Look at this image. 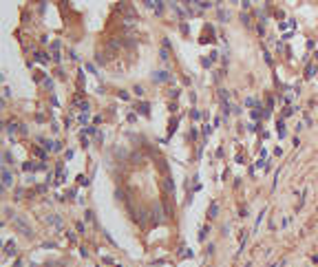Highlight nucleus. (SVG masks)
Returning a JSON list of instances; mask_svg holds the SVG:
<instances>
[{"mask_svg": "<svg viewBox=\"0 0 318 267\" xmlns=\"http://www.w3.org/2000/svg\"><path fill=\"white\" fill-rule=\"evenodd\" d=\"M217 16H219V20H221V22H228V20H230V11H226V9H219Z\"/></svg>", "mask_w": 318, "mask_h": 267, "instance_id": "1", "label": "nucleus"}, {"mask_svg": "<svg viewBox=\"0 0 318 267\" xmlns=\"http://www.w3.org/2000/svg\"><path fill=\"white\" fill-rule=\"evenodd\" d=\"M153 80H155V82H166L168 75H166V71H157L155 75H153Z\"/></svg>", "mask_w": 318, "mask_h": 267, "instance_id": "2", "label": "nucleus"}, {"mask_svg": "<svg viewBox=\"0 0 318 267\" xmlns=\"http://www.w3.org/2000/svg\"><path fill=\"white\" fill-rule=\"evenodd\" d=\"M217 210H219V205H217V203H212V205H210V210H208V216H210V219H214V216H217Z\"/></svg>", "mask_w": 318, "mask_h": 267, "instance_id": "3", "label": "nucleus"}, {"mask_svg": "<svg viewBox=\"0 0 318 267\" xmlns=\"http://www.w3.org/2000/svg\"><path fill=\"white\" fill-rule=\"evenodd\" d=\"M2 177H5V186H11V174H9V170H7V168L2 170Z\"/></svg>", "mask_w": 318, "mask_h": 267, "instance_id": "4", "label": "nucleus"}, {"mask_svg": "<svg viewBox=\"0 0 318 267\" xmlns=\"http://www.w3.org/2000/svg\"><path fill=\"white\" fill-rule=\"evenodd\" d=\"M278 135H280V137L285 135V124H283V119H280V122H278Z\"/></svg>", "mask_w": 318, "mask_h": 267, "instance_id": "5", "label": "nucleus"}]
</instances>
